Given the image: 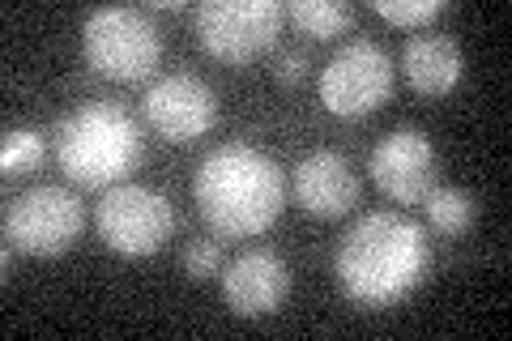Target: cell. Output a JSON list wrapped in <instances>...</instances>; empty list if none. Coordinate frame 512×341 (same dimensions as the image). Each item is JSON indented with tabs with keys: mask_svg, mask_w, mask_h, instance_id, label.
<instances>
[{
	"mask_svg": "<svg viewBox=\"0 0 512 341\" xmlns=\"http://www.w3.org/2000/svg\"><path fill=\"white\" fill-rule=\"evenodd\" d=\"M303 73H308V56H303V52H286L274 64V77L282 81V86H299Z\"/></svg>",
	"mask_w": 512,
	"mask_h": 341,
	"instance_id": "19",
	"label": "cell"
},
{
	"mask_svg": "<svg viewBox=\"0 0 512 341\" xmlns=\"http://www.w3.org/2000/svg\"><path fill=\"white\" fill-rule=\"evenodd\" d=\"M436 175V150L419 128H397L372 150V180L397 205H423V197L436 188Z\"/></svg>",
	"mask_w": 512,
	"mask_h": 341,
	"instance_id": "9",
	"label": "cell"
},
{
	"mask_svg": "<svg viewBox=\"0 0 512 341\" xmlns=\"http://www.w3.org/2000/svg\"><path fill=\"white\" fill-rule=\"evenodd\" d=\"M295 201L312 218H342L359 205V175L342 154L316 150L295 167Z\"/></svg>",
	"mask_w": 512,
	"mask_h": 341,
	"instance_id": "12",
	"label": "cell"
},
{
	"mask_svg": "<svg viewBox=\"0 0 512 341\" xmlns=\"http://www.w3.org/2000/svg\"><path fill=\"white\" fill-rule=\"evenodd\" d=\"M402 73L419 94H448L466 73L461 47L444 35H414L402 47Z\"/></svg>",
	"mask_w": 512,
	"mask_h": 341,
	"instance_id": "13",
	"label": "cell"
},
{
	"mask_svg": "<svg viewBox=\"0 0 512 341\" xmlns=\"http://www.w3.org/2000/svg\"><path fill=\"white\" fill-rule=\"evenodd\" d=\"M218 269H222V248L214 239L188 243V252H184V273L188 278H214Z\"/></svg>",
	"mask_w": 512,
	"mask_h": 341,
	"instance_id": "18",
	"label": "cell"
},
{
	"mask_svg": "<svg viewBox=\"0 0 512 341\" xmlns=\"http://www.w3.org/2000/svg\"><path fill=\"white\" fill-rule=\"evenodd\" d=\"M82 52L94 73L111 81H141L163 60V35L158 26L137 9H94L82 26Z\"/></svg>",
	"mask_w": 512,
	"mask_h": 341,
	"instance_id": "4",
	"label": "cell"
},
{
	"mask_svg": "<svg viewBox=\"0 0 512 341\" xmlns=\"http://www.w3.org/2000/svg\"><path fill=\"white\" fill-rule=\"evenodd\" d=\"M47 158V137L35 133V128H9L5 145H0V175L5 180H18V175H30Z\"/></svg>",
	"mask_w": 512,
	"mask_h": 341,
	"instance_id": "16",
	"label": "cell"
},
{
	"mask_svg": "<svg viewBox=\"0 0 512 341\" xmlns=\"http://www.w3.org/2000/svg\"><path fill=\"white\" fill-rule=\"evenodd\" d=\"M82 201L56 184L30 188L5 209V243L26 256H60L82 235Z\"/></svg>",
	"mask_w": 512,
	"mask_h": 341,
	"instance_id": "6",
	"label": "cell"
},
{
	"mask_svg": "<svg viewBox=\"0 0 512 341\" xmlns=\"http://www.w3.org/2000/svg\"><path fill=\"white\" fill-rule=\"evenodd\" d=\"M141 158V133L116 103H86L56 128V162L73 184L111 188Z\"/></svg>",
	"mask_w": 512,
	"mask_h": 341,
	"instance_id": "3",
	"label": "cell"
},
{
	"mask_svg": "<svg viewBox=\"0 0 512 341\" xmlns=\"http://www.w3.org/2000/svg\"><path fill=\"white\" fill-rule=\"evenodd\" d=\"M427 222L436 226L440 235H466L470 231V222H474V197L466 188H431L427 197Z\"/></svg>",
	"mask_w": 512,
	"mask_h": 341,
	"instance_id": "15",
	"label": "cell"
},
{
	"mask_svg": "<svg viewBox=\"0 0 512 341\" xmlns=\"http://www.w3.org/2000/svg\"><path fill=\"white\" fill-rule=\"evenodd\" d=\"M389 94H393V60L372 39L346 43L320 73V103L342 120L367 116L380 103H389Z\"/></svg>",
	"mask_w": 512,
	"mask_h": 341,
	"instance_id": "8",
	"label": "cell"
},
{
	"mask_svg": "<svg viewBox=\"0 0 512 341\" xmlns=\"http://www.w3.org/2000/svg\"><path fill=\"white\" fill-rule=\"evenodd\" d=\"M372 9L397 26H427L431 18L444 13V0H376Z\"/></svg>",
	"mask_w": 512,
	"mask_h": 341,
	"instance_id": "17",
	"label": "cell"
},
{
	"mask_svg": "<svg viewBox=\"0 0 512 341\" xmlns=\"http://www.w3.org/2000/svg\"><path fill=\"white\" fill-rule=\"evenodd\" d=\"M146 116L163 141H197L214 124V94L192 73L158 77L146 94Z\"/></svg>",
	"mask_w": 512,
	"mask_h": 341,
	"instance_id": "10",
	"label": "cell"
},
{
	"mask_svg": "<svg viewBox=\"0 0 512 341\" xmlns=\"http://www.w3.org/2000/svg\"><path fill=\"white\" fill-rule=\"evenodd\" d=\"M94 226L111 252L120 256H150L171 239V201L154 188L141 184H116L94 209Z\"/></svg>",
	"mask_w": 512,
	"mask_h": 341,
	"instance_id": "7",
	"label": "cell"
},
{
	"mask_svg": "<svg viewBox=\"0 0 512 341\" xmlns=\"http://www.w3.org/2000/svg\"><path fill=\"white\" fill-rule=\"evenodd\" d=\"M286 290H291V269L278 252L269 248H248L244 256H235L222 273V295L235 316H269L278 312Z\"/></svg>",
	"mask_w": 512,
	"mask_h": 341,
	"instance_id": "11",
	"label": "cell"
},
{
	"mask_svg": "<svg viewBox=\"0 0 512 341\" xmlns=\"http://www.w3.org/2000/svg\"><path fill=\"white\" fill-rule=\"evenodd\" d=\"M427 265L431 252L423 226L393 209L363 214L338 243V282L359 307L406 299L427 278Z\"/></svg>",
	"mask_w": 512,
	"mask_h": 341,
	"instance_id": "1",
	"label": "cell"
},
{
	"mask_svg": "<svg viewBox=\"0 0 512 341\" xmlns=\"http://www.w3.org/2000/svg\"><path fill=\"white\" fill-rule=\"evenodd\" d=\"M192 197L218 239H252L278 222L286 205V175L256 145H222L201 162Z\"/></svg>",
	"mask_w": 512,
	"mask_h": 341,
	"instance_id": "2",
	"label": "cell"
},
{
	"mask_svg": "<svg viewBox=\"0 0 512 341\" xmlns=\"http://www.w3.org/2000/svg\"><path fill=\"white\" fill-rule=\"evenodd\" d=\"M286 13L308 39H333L355 22V9L342 5V0H291Z\"/></svg>",
	"mask_w": 512,
	"mask_h": 341,
	"instance_id": "14",
	"label": "cell"
},
{
	"mask_svg": "<svg viewBox=\"0 0 512 341\" xmlns=\"http://www.w3.org/2000/svg\"><path fill=\"white\" fill-rule=\"evenodd\" d=\"M286 9L278 0H205L197 9L201 47L214 60L248 64L278 43Z\"/></svg>",
	"mask_w": 512,
	"mask_h": 341,
	"instance_id": "5",
	"label": "cell"
}]
</instances>
